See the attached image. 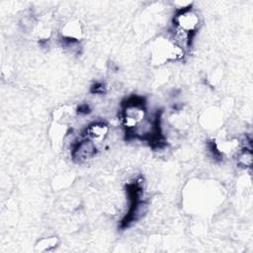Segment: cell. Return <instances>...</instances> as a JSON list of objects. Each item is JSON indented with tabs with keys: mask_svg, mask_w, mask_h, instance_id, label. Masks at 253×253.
<instances>
[{
	"mask_svg": "<svg viewBox=\"0 0 253 253\" xmlns=\"http://www.w3.org/2000/svg\"><path fill=\"white\" fill-rule=\"evenodd\" d=\"M174 23L176 28L192 34L198 29L200 25V17L195 10L189 7L183 10H179L174 18Z\"/></svg>",
	"mask_w": 253,
	"mask_h": 253,
	"instance_id": "7a4b0ae2",
	"label": "cell"
},
{
	"mask_svg": "<svg viewBox=\"0 0 253 253\" xmlns=\"http://www.w3.org/2000/svg\"><path fill=\"white\" fill-rule=\"evenodd\" d=\"M62 39L78 42L84 36V29L79 20L72 19L67 21L61 28Z\"/></svg>",
	"mask_w": 253,
	"mask_h": 253,
	"instance_id": "277c9868",
	"label": "cell"
},
{
	"mask_svg": "<svg viewBox=\"0 0 253 253\" xmlns=\"http://www.w3.org/2000/svg\"><path fill=\"white\" fill-rule=\"evenodd\" d=\"M95 154H96L95 142L91 141L88 138L77 142L72 149V157L78 163L88 161L89 159L94 157Z\"/></svg>",
	"mask_w": 253,
	"mask_h": 253,
	"instance_id": "3957f363",
	"label": "cell"
},
{
	"mask_svg": "<svg viewBox=\"0 0 253 253\" xmlns=\"http://www.w3.org/2000/svg\"><path fill=\"white\" fill-rule=\"evenodd\" d=\"M109 126L103 122L90 124L85 129V137L93 142H102L108 136Z\"/></svg>",
	"mask_w": 253,
	"mask_h": 253,
	"instance_id": "5b68a950",
	"label": "cell"
},
{
	"mask_svg": "<svg viewBox=\"0 0 253 253\" xmlns=\"http://www.w3.org/2000/svg\"><path fill=\"white\" fill-rule=\"evenodd\" d=\"M237 162L243 167H250L252 165V152L251 148L243 147L237 153Z\"/></svg>",
	"mask_w": 253,
	"mask_h": 253,
	"instance_id": "52a82bcc",
	"label": "cell"
},
{
	"mask_svg": "<svg viewBox=\"0 0 253 253\" xmlns=\"http://www.w3.org/2000/svg\"><path fill=\"white\" fill-rule=\"evenodd\" d=\"M59 244V239L56 236H48L40 239L36 244V250L39 252H45L55 248Z\"/></svg>",
	"mask_w": 253,
	"mask_h": 253,
	"instance_id": "8992f818",
	"label": "cell"
},
{
	"mask_svg": "<svg viewBox=\"0 0 253 253\" xmlns=\"http://www.w3.org/2000/svg\"><path fill=\"white\" fill-rule=\"evenodd\" d=\"M146 119V109L142 99L131 97L123 108L122 121L123 125L128 129H134L139 124Z\"/></svg>",
	"mask_w": 253,
	"mask_h": 253,
	"instance_id": "6da1fadb",
	"label": "cell"
}]
</instances>
